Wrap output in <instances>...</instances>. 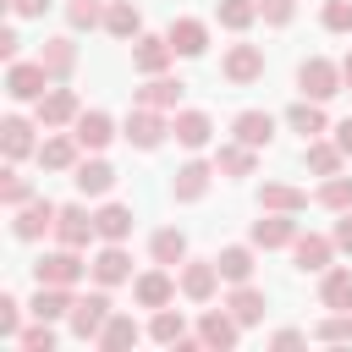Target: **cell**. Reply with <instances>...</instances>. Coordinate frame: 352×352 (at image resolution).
<instances>
[{
  "label": "cell",
  "instance_id": "f5cc1de1",
  "mask_svg": "<svg viewBox=\"0 0 352 352\" xmlns=\"http://www.w3.org/2000/svg\"><path fill=\"white\" fill-rule=\"evenodd\" d=\"M270 341H275V346H302V341H308V336H302V330H275V336H270Z\"/></svg>",
  "mask_w": 352,
  "mask_h": 352
},
{
  "label": "cell",
  "instance_id": "681fc988",
  "mask_svg": "<svg viewBox=\"0 0 352 352\" xmlns=\"http://www.w3.org/2000/svg\"><path fill=\"white\" fill-rule=\"evenodd\" d=\"M330 236H336V248H341V253H352V209L336 220V231H330Z\"/></svg>",
  "mask_w": 352,
  "mask_h": 352
},
{
  "label": "cell",
  "instance_id": "5bb4252c",
  "mask_svg": "<svg viewBox=\"0 0 352 352\" xmlns=\"http://www.w3.org/2000/svg\"><path fill=\"white\" fill-rule=\"evenodd\" d=\"M55 236H60V248H88V236H99V226L82 204H66L60 220H55Z\"/></svg>",
  "mask_w": 352,
  "mask_h": 352
},
{
  "label": "cell",
  "instance_id": "83f0119b",
  "mask_svg": "<svg viewBox=\"0 0 352 352\" xmlns=\"http://www.w3.org/2000/svg\"><path fill=\"white\" fill-rule=\"evenodd\" d=\"M258 204H264V209H280V214H302V209H308V192L292 187V182H264Z\"/></svg>",
  "mask_w": 352,
  "mask_h": 352
},
{
  "label": "cell",
  "instance_id": "3957f363",
  "mask_svg": "<svg viewBox=\"0 0 352 352\" xmlns=\"http://www.w3.org/2000/svg\"><path fill=\"white\" fill-rule=\"evenodd\" d=\"M110 314H116V308H110V297H104V292H88V297H77V302H72L66 324H72V336H77V341H99V330L110 324Z\"/></svg>",
  "mask_w": 352,
  "mask_h": 352
},
{
  "label": "cell",
  "instance_id": "d6a6232c",
  "mask_svg": "<svg viewBox=\"0 0 352 352\" xmlns=\"http://www.w3.org/2000/svg\"><path fill=\"white\" fill-rule=\"evenodd\" d=\"M226 308H231V314H236L242 324H258V319H264V292H258L253 280H242V286H231Z\"/></svg>",
  "mask_w": 352,
  "mask_h": 352
},
{
  "label": "cell",
  "instance_id": "44dd1931",
  "mask_svg": "<svg viewBox=\"0 0 352 352\" xmlns=\"http://www.w3.org/2000/svg\"><path fill=\"white\" fill-rule=\"evenodd\" d=\"M182 88H187L182 77H165V72H160V77H148V82L138 88V104H148V110H176V104H182Z\"/></svg>",
  "mask_w": 352,
  "mask_h": 352
},
{
  "label": "cell",
  "instance_id": "7dc6e473",
  "mask_svg": "<svg viewBox=\"0 0 352 352\" xmlns=\"http://www.w3.org/2000/svg\"><path fill=\"white\" fill-rule=\"evenodd\" d=\"M319 22H324L330 33H352V0H324Z\"/></svg>",
  "mask_w": 352,
  "mask_h": 352
},
{
  "label": "cell",
  "instance_id": "2e32d148",
  "mask_svg": "<svg viewBox=\"0 0 352 352\" xmlns=\"http://www.w3.org/2000/svg\"><path fill=\"white\" fill-rule=\"evenodd\" d=\"M209 176H214V165H204V160H187V165L170 176V192H176V204H198V198L209 192Z\"/></svg>",
  "mask_w": 352,
  "mask_h": 352
},
{
  "label": "cell",
  "instance_id": "7402d4cb",
  "mask_svg": "<svg viewBox=\"0 0 352 352\" xmlns=\"http://www.w3.org/2000/svg\"><path fill=\"white\" fill-rule=\"evenodd\" d=\"M231 132H236V143H248V148H264V143L275 138V116H270V110H242V116L231 121Z\"/></svg>",
  "mask_w": 352,
  "mask_h": 352
},
{
  "label": "cell",
  "instance_id": "ba28073f",
  "mask_svg": "<svg viewBox=\"0 0 352 352\" xmlns=\"http://www.w3.org/2000/svg\"><path fill=\"white\" fill-rule=\"evenodd\" d=\"M220 72H226L236 88H242V82H258V77H264V50H258V44H231L226 60H220Z\"/></svg>",
  "mask_w": 352,
  "mask_h": 352
},
{
  "label": "cell",
  "instance_id": "816d5d0a",
  "mask_svg": "<svg viewBox=\"0 0 352 352\" xmlns=\"http://www.w3.org/2000/svg\"><path fill=\"white\" fill-rule=\"evenodd\" d=\"M11 11H16V16H44L50 0H11Z\"/></svg>",
  "mask_w": 352,
  "mask_h": 352
},
{
  "label": "cell",
  "instance_id": "7a4b0ae2",
  "mask_svg": "<svg viewBox=\"0 0 352 352\" xmlns=\"http://www.w3.org/2000/svg\"><path fill=\"white\" fill-rule=\"evenodd\" d=\"M297 88H302V99H336L346 82H341V66L336 60H324V55H308L302 66H297Z\"/></svg>",
  "mask_w": 352,
  "mask_h": 352
},
{
  "label": "cell",
  "instance_id": "9a60e30c",
  "mask_svg": "<svg viewBox=\"0 0 352 352\" xmlns=\"http://www.w3.org/2000/svg\"><path fill=\"white\" fill-rule=\"evenodd\" d=\"M72 138H77V143H82L88 154H99V148H104V143L116 138V121H110L104 110H82V116L72 121Z\"/></svg>",
  "mask_w": 352,
  "mask_h": 352
},
{
  "label": "cell",
  "instance_id": "f907efd6",
  "mask_svg": "<svg viewBox=\"0 0 352 352\" xmlns=\"http://www.w3.org/2000/svg\"><path fill=\"white\" fill-rule=\"evenodd\" d=\"M16 50H22L16 28H0V60H16Z\"/></svg>",
  "mask_w": 352,
  "mask_h": 352
},
{
  "label": "cell",
  "instance_id": "ffe728a7",
  "mask_svg": "<svg viewBox=\"0 0 352 352\" xmlns=\"http://www.w3.org/2000/svg\"><path fill=\"white\" fill-rule=\"evenodd\" d=\"M170 132H176V143H182V148H192V154H198V148H204V143L214 138V121H209L204 110H176Z\"/></svg>",
  "mask_w": 352,
  "mask_h": 352
},
{
  "label": "cell",
  "instance_id": "ab89813d",
  "mask_svg": "<svg viewBox=\"0 0 352 352\" xmlns=\"http://www.w3.org/2000/svg\"><path fill=\"white\" fill-rule=\"evenodd\" d=\"M214 16H220V28L242 33V28H253V16H258V0H220V6H214Z\"/></svg>",
  "mask_w": 352,
  "mask_h": 352
},
{
  "label": "cell",
  "instance_id": "db71d44e",
  "mask_svg": "<svg viewBox=\"0 0 352 352\" xmlns=\"http://www.w3.org/2000/svg\"><path fill=\"white\" fill-rule=\"evenodd\" d=\"M336 143H341V154H352V116L336 121Z\"/></svg>",
  "mask_w": 352,
  "mask_h": 352
},
{
  "label": "cell",
  "instance_id": "484cf974",
  "mask_svg": "<svg viewBox=\"0 0 352 352\" xmlns=\"http://www.w3.org/2000/svg\"><path fill=\"white\" fill-rule=\"evenodd\" d=\"M72 302H77V297H72V286H38V292H33V302H28V314H33V319H66V314H72Z\"/></svg>",
  "mask_w": 352,
  "mask_h": 352
},
{
  "label": "cell",
  "instance_id": "d590c367",
  "mask_svg": "<svg viewBox=\"0 0 352 352\" xmlns=\"http://www.w3.org/2000/svg\"><path fill=\"white\" fill-rule=\"evenodd\" d=\"M286 121H292V132H302V138H319L330 121H324V110H319V99H297L292 110H286Z\"/></svg>",
  "mask_w": 352,
  "mask_h": 352
},
{
  "label": "cell",
  "instance_id": "d4e9b609",
  "mask_svg": "<svg viewBox=\"0 0 352 352\" xmlns=\"http://www.w3.org/2000/svg\"><path fill=\"white\" fill-rule=\"evenodd\" d=\"M104 33H110V38H138V33H143V11H138L132 0H110V6H104Z\"/></svg>",
  "mask_w": 352,
  "mask_h": 352
},
{
  "label": "cell",
  "instance_id": "d6986e66",
  "mask_svg": "<svg viewBox=\"0 0 352 352\" xmlns=\"http://www.w3.org/2000/svg\"><path fill=\"white\" fill-rule=\"evenodd\" d=\"M165 38H170V50H176V55H187V60H192V55H204V50H209V28H204V22H198V16H176V22H170V33H165Z\"/></svg>",
  "mask_w": 352,
  "mask_h": 352
},
{
  "label": "cell",
  "instance_id": "bcb514c9",
  "mask_svg": "<svg viewBox=\"0 0 352 352\" xmlns=\"http://www.w3.org/2000/svg\"><path fill=\"white\" fill-rule=\"evenodd\" d=\"M0 336H6V341L22 336V302H16L11 292H0Z\"/></svg>",
  "mask_w": 352,
  "mask_h": 352
},
{
  "label": "cell",
  "instance_id": "4316f807",
  "mask_svg": "<svg viewBox=\"0 0 352 352\" xmlns=\"http://www.w3.org/2000/svg\"><path fill=\"white\" fill-rule=\"evenodd\" d=\"M77 148H82L77 138H60V132H55V138L38 143V165H44V170H77Z\"/></svg>",
  "mask_w": 352,
  "mask_h": 352
},
{
  "label": "cell",
  "instance_id": "9c48e42d",
  "mask_svg": "<svg viewBox=\"0 0 352 352\" xmlns=\"http://www.w3.org/2000/svg\"><path fill=\"white\" fill-rule=\"evenodd\" d=\"M165 132H170V126H165V116H160V110H148V104H138V110L126 116V143H132V148H160V143H165Z\"/></svg>",
  "mask_w": 352,
  "mask_h": 352
},
{
  "label": "cell",
  "instance_id": "8d00e7d4",
  "mask_svg": "<svg viewBox=\"0 0 352 352\" xmlns=\"http://www.w3.org/2000/svg\"><path fill=\"white\" fill-rule=\"evenodd\" d=\"M302 165H308L314 176H336V170H341V143H319V138H308Z\"/></svg>",
  "mask_w": 352,
  "mask_h": 352
},
{
  "label": "cell",
  "instance_id": "f35d334b",
  "mask_svg": "<svg viewBox=\"0 0 352 352\" xmlns=\"http://www.w3.org/2000/svg\"><path fill=\"white\" fill-rule=\"evenodd\" d=\"M253 154H258V148H248V143H220L214 170H226V176H248V170H253Z\"/></svg>",
  "mask_w": 352,
  "mask_h": 352
},
{
  "label": "cell",
  "instance_id": "4dcf8cb0",
  "mask_svg": "<svg viewBox=\"0 0 352 352\" xmlns=\"http://www.w3.org/2000/svg\"><path fill=\"white\" fill-rule=\"evenodd\" d=\"M94 226H99L104 242H126L132 236V209L126 204H104V209H94Z\"/></svg>",
  "mask_w": 352,
  "mask_h": 352
},
{
  "label": "cell",
  "instance_id": "f1b7e54d",
  "mask_svg": "<svg viewBox=\"0 0 352 352\" xmlns=\"http://www.w3.org/2000/svg\"><path fill=\"white\" fill-rule=\"evenodd\" d=\"M138 341H143V324L132 314H110V324L99 330V346L104 352H121V346H138Z\"/></svg>",
  "mask_w": 352,
  "mask_h": 352
},
{
  "label": "cell",
  "instance_id": "8992f818",
  "mask_svg": "<svg viewBox=\"0 0 352 352\" xmlns=\"http://www.w3.org/2000/svg\"><path fill=\"white\" fill-rule=\"evenodd\" d=\"M132 297H138L143 308H170V297H176V275H170V264L143 270V275L132 280Z\"/></svg>",
  "mask_w": 352,
  "mask_h": 352
},
{
  "label": "cell",
  "instance_id": "60d3db41",
  "mask_svg": "<svg viewBox=\"0 0 352 352\" xmlns=\"http://www.w3.org/2000/svg\"><path fill=\"white\" fill-rule=\"evenodd\" d=\"M66 22H72L77 33H94V28H104V6H99V0H72V6H66Z\"/></svg>",
  "mask_w": 352,
  "mask_h": 352
},
{
  "label": "cell",
  "instance_id": "277c9868",
  "mask_svg": "<svg viewBox=\"0 0 352 352\" xmlns=\"http://www.w3.org/2000/svg\"><path fill=\"white\" fill-rule=\"evenodd\" d=\"M55 220H60V204H50V198H28L22 209H11L16 242H38L44 231H55Z\"/></svg>",
  "mask_w": 352,
  "mask_h": 352
},
{
  "label": "cell",
  "instance_id": "1f68e13d",
  "mask_svg": "<svg viewBox=\"0 0 352 352\" xmlns=\"http://www.w3.org/2000/svg\"><path fill=\"white\" fill-rule=\"evenodd\" d=\"M214 270H220V280H231V286L253 280V248H220V253H214Z\"/></svg>",
  "mask_w": 352,
  "mask_h": 352
},
{
  "label": "cell",
  "instance_id": "e0dca14e",
  "mask_svg": "<svg viewBox=\"0 0 352 352\" xmlns=\"http://www.w3.org/2000/svg\"><path fill=\"white\" fill-rule=\"evenodd\" d=\"M292 242H297V220L292 214L270 209L264 220H253V248H292Z\"/></svg>",
  "mask_w": 352,
  "mask_h": 352
},
{
  "label": "cell",
  "instance_id": "11a10c76",
  "mask_svg": "<svg viewBox=\"0 0 352 352\" xmlns=\"http://www.w3.org/2000/svg\"><path fill=\"white\" fill-rule=\"evenodd\" d=\"M341 82H346V88H352V55H346V60H341Z\"/></svg>",
  "mask_w": 352,
  "mask_h": 352
},
{
  "label": "cell",
  "instance_id": "ee69618b",
  "mask_svg": "<svg viewBox=\"0 0 352 352\" xmlns=\"http://www.w3.org/2000/svg\"><path fill=\"white\" fill-rule=\"evenodd\" d=\"M314 341H352V308H336V314L314 330Z\"/></svg>",
  "mask_w": 352,
  "mask_h": 352
},
{
  "label": "cell",
  "instance_id": "cb8c5ba5",
  "mask_svg": "<svg viewBox=\"0 0 352 352\" xmlns=\"http://www.w3.org/2000/svg\"><path fill=\"white\" fill-rule=\"evenodd\" d=\"M72 182H77V192H82V198H104V192L116 187V170H110L104 160H77Z\"/></svg>",
  "mask_w": 352,
  "mask_h": 352
},
{
  "label": "cell",
  "instance_id": "7c38bea8",
  "mask_svg": "<svg viewBox=\"0 0 352 352\" xmlns=\"http://www.w3.org/2000/svg\"><path fill=\"white\" fill-rule=\"evenodd\" d=\"M170 55H176L170 38H154V33H138V38H132V66H138L143 77H160V72L170 66Z\"/></svg>",
  "mask_w": 352,
  "mask_h": 352
},
{
  "label": "cell",
  "instance_id": "836d02e7",
  "mask_svg": "<svg viewBox=\"0 0 352 352\" xmlns=\"http://www.w3.org/2000/svg\"><path fill=\"white\" fill-rule=\"evenodd\" d=\"M148 253H154V264H170V270H176V264L187 258V236H182L176 226H160L154 242H148Z\"/></svg>",
  "mask_w": 352,
  "mask_h": 352
},
{
  "label": "cell",
  "instance_id": "ac0fdd59",
  "mask_svg": "<svg viewBox=\"0 0 352 352\" xmlns=\"http://www.w3.org/2000/svg\"><path fill=\"white\" fill-rule=\"evenodd\" d=\"M214 286H220V270H214V258L182 264V297H187V302H209V297H214Z\"/></svg>",
  "mask_w": 352,
  "mask_h": 352
},
{
  "label": "cell",
  "instance_id": "8fae6325",
  "mask_svg": "<svg viewBox=\"0 0 352 352\" xmlns=\"http://www.w3.org/2000/svg\"><path fill=\"white\" fill-rule=\"evenodd\" d=\"M99 286H121V280H132V253L121 248V242H104L99 253H94V270H88Z\"/></svg>",
  "mask_w": 352,
  "mask_h": 352
},
{
  "label": "cell",
  "instance_id": "603a6c76",
  "mask_svg": "<svg viewBox=\"0 0 352 352\" xmlns=\"http://www.w3.org/2000/svg\"><path fill=\"white\" fill-rule=\"evenodd\" d=\"M0 148H6V160H11V165H16L22 154H38V143H33V121L6 116V121H0Z\"/></svg>",
  "mask_w": 352,
  "mask_h": 352
},
{
  "label": "cell",
  "instance_id": "52a82bcc",
  "mask_svg": "<svg viewBox=\"0 0 352 352\" xmlns=\"http://www.w3.org/2000/svg\"><path fill=\"white\" fill-rule=\"evenodd\" d=\"M236 336H242V319H236L231 308H209V314L198 319V341H204V346H214V352L236 346Z\"/></svg>",
  "mask_w": 352,
  "mask_h": 352
},
{
  "label": "cell",
  "instance_id": "5b68a950",
  "mask_svg": "<svg viewBox=\"0 0 352 352\" xmlns=\"http://www.w3.org/2000/svg\"><path fill=\"white\" fill-rule=\"evenodd\" d=\"M88 270H94V264H82L77 248H60V253H44V258L33 264V280H38V286H77Z\"/></svg>",
  "mask_w": 352,
  "mask_h": 352
},
{
  "label": "cell",
  "instance_id": "b9f144b4",
  "mask_svg": "<svg viewBox=\"0 0 352 352\" xmlns=\"http://www.w3.org/2000/svg\"><path fill=\"white\" fill-rule=\"evenodd\" d=\"M319 204H324V209H336V214H346V209H352V176H324Z\"/></svg>",
  "mask_w": 352,
  "mask_h": 352
},
{
  "label": "cell",
  "instance_id": "30bf717a",
  "mask_svg": "<svg viewBox=\"0 0 352 352\" xmlns=\"http://www.w3.org/2000/svg\"><path fill=\"white\" fill-rule=\"evenodd\" d=\"M330 253H336V236H319V231H297V242H292V258H297V270H308V275H324L330 270Z\"/></svg>",
  "mask_w": 352,
  "mask_h": 352
},
{
  "label": "cell",
  "instance_id": "4fadbf2b",
  "mask_svg": "<svg viewBox=\"0 0 352 352\" xmlns=\"http://www.w3.org/2000/svg\"><path fill=\"white\" fill-rule=\"evenodd\" d=\"M77 116H82V104H77L72 88H50V94L38 99V126H50V132H55V126H72Z\"/></svg>",
  "mask_w": 352,
  "mask_h": 352
},
{
  "label": "cell",
  "instance_id": "f6af8a7d",
  "mask_svg": "<svg viewBox=\"0 0 352 352\" xmlns=\"http://www.w3.org/2000/svg\"><path fill=\"white\" fill-rule=\"evenodd\" d=\"M28 198H33V187H28L16 170H6V176H0V204H6V209H22Z\"/></svg>",
  "mask_w": 352,
  "mask_h": 352
},
{
  "label": "cell",
  "instance_id": "7bdbcfd3",
  "mask_svg": "<svg viewBox=\"0 0 352 352\" xmlns=\"http://www.w3.org/2000/svg\"><path fill=\"white\" fill-rule=\"evenodd\" d=\"M16 341H22L28 352H50V346H55V319H33V324H28Z\"/></svg>",
  "mask_w": 352,
  "mask_h": 352
},
{
  "label": "cell",
  "instance_id": "e575fe53",
  "mask_svg": "<svg viewBox=\"0 0 352 352\" xmlns=\"http://www.w3.org/2000/svg\"><path fill=\"white\" fill-rule=\"evenodd\" d=\"M319 302L324 308H352V270H324V280H319Z\"/></svg>",
  "mask_w": 352,
  "mask_h": 352
},
{
  "label": "cell",
  "instance_id": "6da1fadb",
  "mask_svg": "<svg viewBox=\"0 0 352 352\" xmlns=\"http://www.w3.org/2000/svg\"><path fill=\"white\" fill-rule=\"evenodd\" d=\"M50 72H44V60H6V94L16 99V104H38L44 94H50Z\"/></svg>",
  "mask_w": 352,
  "mask_h": 352
},
{
  "label": "cell",
  "instance_id": "c3c4849f",
  "mask_svg": "<svg viewBox=\"0 0 352 352\" xmlns=\"http://www.w3.org/2000/svg\"><path fill=\"white\" fill-rule=\"evenodd\" d=\"M258 16H264L270 28H286V22H292V0H258Z\"/></svg>",
  "mask_w": 352,
  "mask_h": 352
},
{
  "label": "cell",
  "instance_id": "74e56055",
  "mask_svg": "<svg viewBox=\"0 0 352 352\" xmlns=\"http://www.w3.org/2000/svg\"><path fill=\"white\" fill-rule=\"evenodd\" d=\"M148 336H154L160 346H176V341L187 336V319H182V308H154V319H148Z\"/></svg>",
  "mask_w": 352,
  "mask_h": 352
},
{
  "label": "cell",
  "instance_id": "f546056e",
  "mask_svg": "<svg viewBox=\"0 0 352 352\" xmlns=\"http://www.w3.org/2000/svg\"><path fill=\"white\" fill-rule=\"evenodd\" d=\"M38 60H44V72H50L55 82H66L72 66H77V44H72V38H50V44L38 50Z\"/></svg>",
  "mask_w": 352,
  "mask_h": 352
}]
</instances>
